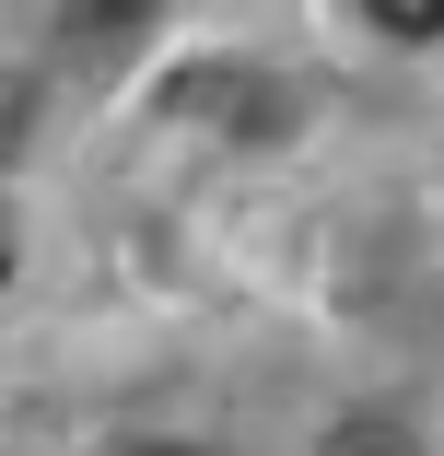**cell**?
Wrapping results in <instances>:
<instances>
[{
  "label": "cell",
  "mask_w": 444,
  "mask_h": 456,
  "mask_svg": "<svg viewBox=\"0 0 444 456\" xmlns=\"http://www.w3.org/2000/svg\"><path fill=\"white\" fill-rule=\"evenodd\" d=\"M70 12V36H129V24H152V0H59Z\"/></svg>",
  "instance_id": "cell-1"
},
{
  "label": "cell",
  "mask_w": 444,
  "mask_h": 456,
  "mask_svg": "<svg viewBox=\"0 0 444 456\" xmlns=\"http://www.w3.org/2000/svg\"><path fill=\"white\" fill-rule=\"evenodd\" d=\"M152 456H188V444H152Z\"/></svg>",
  "instance_id": "cell-4"
},
{
  "label": "cell",
  "mask_w": 444,
  "mask_h": 456,
  "mask_svg": "<svg viewBox=\"0 0 444 456\" xmlns=\"http://www.w3.org/2000/svg\"><path fill=\"white\" fill-rule=\"evenodd\" d=\"M0 281H12V234H0Z\"/></svg>",
  "instance_id": "cell-3"
},
{
  "label": "cell",
  "mask_w": 444,
  "mask_h": 456,
  "mask_svg": "<svg viewBox=\"0 0 444 456\" xmlns=\"http://www.w3.org/2000/svg\"><path fill=\"white\" fill-rule=\"evenodd\" d=\"M363 12H375L386 36H432V24H444V0H363Z\"/></svg>",
  "instance_id": "cell-2"
}]
</instances>
